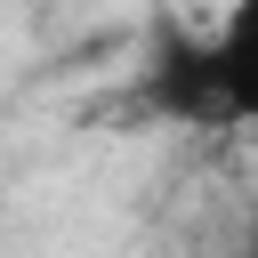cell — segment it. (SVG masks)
Returning a JSON list of instances; mask_svg holds the SVG:
<instances>
[{"instance_id":"2","label":"cell","mask_w":258,"mask_h":258,"mask_svg":"<svg viewBox=\"0 0 258 258\" xmlns=\"http://www.w3.org/2000/svg\"><path fill=\"white\" fill-rule=\"evenodd\" d=\"M218 73H226V113L258 121V0H234L218 16Z\"/></svg>"},{"instance_id":"1","label":"cell","mask_w":258,"mask_h":258,"mask_svg":"<svg viewBox=\"0 0 258 258\" xmlns=\"http://www.w3.org/2000/svg\"><path fill=\"white\" fill-rule=\"evenodd\" d=\"M137 105L169 129H234L226 73H218V32H194L185 16H153L145 64H137Z\"/></svg>"},{"instance_id":"3","label":"cell","mask_w":258,"mask_h":258,"mask_svg":"<svg viewBox=\"0 0 258 258\" xmlns=\"http://www.w3.org/2000/svg\"><path fill=\"white\" fill-rule=\"evenodd\" d=\"M242 250H250V258H258V218H250V242H242Z\"/></svg>"},{"instance_id":"4","label":"cell","mask_w":258,"mask_h":258,"mask_svg":"<svg viewBox=\"0 0 258 258\" xmlns=\"http://www.w3.org/2000/svg\"><path fill=\"white\" fill-rule=\"evenodd\" d=\"M242 258H250V250H242Z\"/></svg>"}]
</instances>
